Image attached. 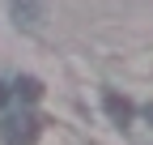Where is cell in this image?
Wrapping results in <instances>:
<instances>
[{"instance_id": "1", "label": "cell", "mask_w": 153, "mask_h": 145, "mask_svg": "<svg viewBox=\"0 0 153 145\" xmlns=\"http://www.w3.org/2000/svg\"><path fill=\"white\" fill-rule=\"evenodd\" d=\"M0 132H4L9 145H30L38 137V120L34 115H9L4 124H0Z\"/></svg>"}, {"instance_id": "2", "label": "cell", "mask_w": 153, "mask_h": 145, "mask_svg": "<svg viewBox=\"0 0 153 145\" xmlns=\"http://www.w3.org/2000/svg\"><path fill=\"white\" fill-rule=\"evenodd\" d=\"M102 107L111 111V120H115V124H132V102H128V98H119L115 90H106V94H102Z\"/></svg>"}, {"instance_id": "4", "label": "cell", "mask_w": 153, "mask_h": 145, "mask_svg": "<svg viewBox=\"0 0 153 145\" xmlns=\"http://www.w3.org/2000/svg\"><path fill=\"white\" fill-rule=\"evenodd\" d=\"M4 98H9V90H4V81H0V102H4Z\"/></svg>"}, {"instance_id": "5", "label": "cell", "mask_w": 153, "mask_h": 145, "mask_svg": "<svg viewBox=\"0 0 153 145\" xmlns=\"http://www.w3.org/2000/svg\"><path fill=\"white\" fill-rule=\"evenodd\" d=\"M149 120H153V107H149Z\"/></svg>"}, {"instance_id": "3", "label": "cell", "mask_w": 153, "mask_h": 145, "mask_svg": "<svg viewBox=\"0 0 153 145\" xmlns=\"http://www.w3.org/2000/svg\"><path fill=\"white\" fill-rule=\"evenodd\" d=\"M17 94H22L26 102H38L43 98V81L38 77H17Z\"/></svg>"}]
</instances>
